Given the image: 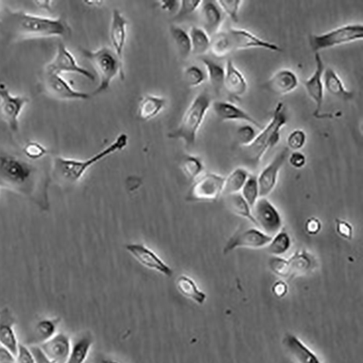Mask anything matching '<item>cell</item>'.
I'll use <instances>...</instances> for the list:
<instances>
[{
  "mask_svg": "<svg viewBox=\"0 0 363 363\" xmlns=\"http://www.w3.org/2000/svg\"><path fill=\"white\" fill-rule=\"evenodd\" d=\"M45 70L57 73L59 75L70 73V74L82 76L91 82L95 80L92 73L79 66L75 56L62 43H60L58 46L54 58L51 63L47 65Z\"/></svg>",
  "mask_w": 363,
  "mask_h": 363,
  "instance_id": "5bb4252c",
  "label": "cell"
},
{
  "mask_svg": "<svg viewBox=\"0 0 363 363\" xmlns=\"http://www.w3.org/2000/svg\"><path fill=\"white\" fill-rule=\"evenodd\" d=\"M16 324L13 314L8 308L0 310V346L14 356L20 343L16 332Z\"/></svg>",
  "mask_w": 363,
  "mask_h": 363,
  "instance_id": "44dd1931",
  "label": "cell"
},
{
  "mask_svg": "<svg viewBox=\"0 0 363 363\" xmlns=\"http://www.w3.org/2000/svg\"><path fill=\"white\" fill-rule=\"evenodd\" d=\"M34 3L38 8L43 10H51L52 8V1L45 0V1H34Z\"/></svg>",
  "mask_w": 363,
  "mask_h": 363,
  "instance_id": "9f6ffc18",
  "label": "cell"
},
{
  "mask_svg": "<svg viewBox=\"0 0 363 363\" xmlns=\"http://www.w3.org/2000/svg\"><path fill=\"white\" fill-rule=\"evenodd\" d=\"M292 246V238L283 227L279 232L272 237L269 245L266 248L272 256L281 257L290 250Z\"/></svg>",
  "mask_w": 363,
  "mask_h": 363,
  "instance_id": "d590c367",
  "label": "cell"
},
{
  "mask_svg": "<svg viewBox=\"0 0 363 363\" xmlns=\"http://www.w3.org/2000/svg\"><path fill=\"white\" fill-rule=\"evenodd\" d=\"M227 207L233 214L244 218L255 226L252 215L251 208L240 192L235 195H227L225 198Z\"/></svg>",
  "mask_w": 363,
  "mask_h": 363,
  "instance_id": "e575fe53",
  "label": "cell"
},
{
  "mask_svg": "<svg viewBox=\"0 0 363 363\" xmlns=\"http://www.w3.org/2000/svg\"><path fill=\"white\" fill-rule=\"evenodd\" d=\"M224 88L235 98L243 97L248 90V82L241 71L235 66L232 60L226 64Z\"/></svg>",
  "mask_w": 363,
  "mask_h": 363,
  "instance_id": "cb8c5ba5",
  "label": "cell"
},
{
  "mask_svg": "<svg viewBox=\"0 0 363 363\" xmlns=\"http://www.w3.org/2000/svg\"><path fill=\"white\" fill-rule=\"evenodd\" d=\"M184 79L186 86L190 88H196L201 86L205 80L203 70L197 66L187 67L184 72Z\"/></svg>",
  "mask_w": 363,
  "mask_h": 363,
  "instance_id": "60d3db41",
  "label": "cell"
},
{
  "mask_svg": "<svg viewBox=\"0 0 363 363\" xmlns=\"http://www.w3.org/2000/svg\"><path fill=\"white\" fill-rule=\"evenodd\" d=\"M260 48L280 53L282 48L275 43L264 40L244 29L231 28L219 32L211 38L210 51L216 58H224L235 51Z\"/></svg>",
  "mask_w": 363,
  "mask_h": 363,
  "instance_id": "277c9868",
  "label": "cell"
},
{
  "mask_svg": "<svg viewBox=\"0 0 363 363\" xmlns=\"http://www.w3.org/2000/svg\"><path fill=\"white\" fill-rule=\"evenodd\" d=\"M288 260L292 278L309 273L318 265L313 254L305 249L296 251Z\"/></svg>",
  "mask_w": 363,
  "mask_h": 363,
  "instance_id": "f546056e",
  "label": "cell"
},
{
  "mask_svg": "<svg viewBox=\"0 0 363 363\" xmlns=\"http://www.w3.org/2000/svg\"><path fill=\"white\" fill-rule=\"evenodd\" d=\"M216 3L224 14L227 15L235 23L239 21V10L243 1L241 0H217Z\"/></svg>",
  "mask_w": 363,
  "mask_h": 363,
  "instance_id": "7bdbcfd3",
  "label": "cell"
},
{
  "mask_svg": "<svg viewBox=\"0 0 363 363\" xmlns=\"http://www.w3.org/2000/svg\"><path fill=\"white\" fill-rule=\"evenodd\" d=\"M43 86L45 92L51 98L58 101H84L91 98V95L77 90L57 73L45 70Z\"/></svg>",
  "mask_w": 363,
  "mask_h": 363,
  "instance_id": "8fae6325",
  "label": "cell"
},
{
  "mask_svg": "<svg viewBox=\"0 0 363 363\" xmlns=\"http://www.w3.org/2000/svg\"><path fill=\"white\" fill-rule=\"evenodd\" d=\"M29 103L27 97L12 95L4 84H0V114L12 131H18L19 117Z\"/></svg>",
  "mask_w": 363,
  "mask_h": 363,
  "instance_id": "7c38bea8",
  "label": "cell"
},
{
  "mask_svg": "<svg viewBox=\"0 0 363 363\" xmlns=\"http://www.w3.org/2000/svg\"><path fill=\"white\" fill-rule=\"evenodd\" d=\"M272 237L263 233L258 227L240 229L229 238L224 247L223 252L228 254L237 249H262L267 247Z\"/></svg>",
  "mask_w": 363,
  "mask_h": 363,
  "instance_id": "4fadbf2b",
  "label": "cell"
},
{
  "mask_svg": "<svg viewBox=\"0 0 363 363\" xmlns=\"http://www.w3.org/2000/svg\"><path fill=\"white\" fill-rule=\"evenodd\" d=\"M34 353L36 363H54L48 358L39 346H29Z\"/></svg>",
  "mask_w": 363,
  "mask_h": 363,
  "instance_id": "f5cc1de1",
  "label": "cell"
},
{
  "mask_svg": "<svg viewBox=\"0 0 363 363\" xmlns=\"http://www.w3.org/2000/svg\"><path fill=\"white\" fill-rule=\"evenodd\" d=\"M179 55L188 58L191 53V44L188 32L178 26L173 25L169 29Z\"/></svg>",
  "mask_w": 363,
  "mask_h": 363,
  "instance_id": "8d00e7d4",
  "label": "cell"
},
{
  "mask_svg": "<svg viewBox=\"0 0 363 363\" xmlns=\"http://www.w3.org/2000/svg\"><path fill=\"white\" fill-rule=\"evenodd\" d=\"M299 84V78L295 73L284 68L277 71L266 83L265 86L275 95H286L295 91Z\"/></svg>",
  "mask_w": 363,
  "mask_h": 363,
  "instance_id": "603a6c76",
  "label": "cell"
},
{
  "mask_svg": "<svg viewBox=\"0 0 363 363\" xmlns=\"http://www.w3.org/2000/svg\"><path fill=\"white\" fill-rule=\"evenodd\" d=\"M83 56L88 59L99 75V86L91 95H99L110 88L116 77L125 79L124 64L120 62L112 48L103 47L99 50L82 49Z\"/></svg>",
  "mask_w": 363,
  "mask_h": 363,
  "instance_id": "52a82bcc",
  "label": "cell"
},
{
  "mask_svg": "<svg viewBox=\"0 0 363 363\" xmlns=\"http://www.w3.org/2000/svg\"><path fill=\"white\" fill-rule=\"evenodd\" d=\"M255 227L265 234L274 236L283 228L279 211L267 197H260L251 208Z\"/></svg>",
  "mask_w": 363,
  "mask_h": 363,
  "instance_id": "30bf717a",
  "label": "cell"
},
{
  "mask_svg": "<svg viewBox=\"0 0 363 363\" xmlns=\"http://www.w3.org/2000/svg\"><path fill=\"white\" fill-rule=\"evenodd\" d=\"M39 347L54 363H66L70 353L71 340L68 334L58 332L51 340Z\"/></svg>",
  "mask_w": 363,
  "mask_h": 363,
  "instance_id": "d6986e66",
  "label": "cell"
},
{
  "mask_svg": "<svg viewBox=\"0 0 363 363\" xmlns=\"http://www.w3.org/2000/svg\"><path fill=\"white\" fill-rule=\"evenodd\" d=\"M202 27L210 38L221 32L224 14L216 1H203L200 7Z\"/></svg>",
  "mask_w": 363,
  "mask_h": 363,
  "instance_id": "7402d4cb",
  "label": "cell"
},
{
  "mask_svg": "<svg viewBox=\"0 0 363 363\" xmlns=\"http://www.w3.org/2000/svg\"><path fill=\"white\" fill-rule=\"evenodd\" d=\"M182 167L186 176L192 180L198 179L204 171L202 161L195 155H186Z\"/></svg>",
  "mask_w": 363,
  "mask_h": 363,
  "instance_id": "f35d334b",
  "label": "cell"
},
{
  "mask_svg": "<svg viewBox=\"0 0 363 363\" xmlns=\"http://www.w3.org/2000/svg\"><path fill=\"white\" fill-rule=\"evenodd\" d=\"M306 233L312 236H317L322 229V223L316 216L308 218L305 225Z\"/></svg>",
  "mask_w": 363,
  "mask_h": 363,
  "instance_id": "681fc988",
  "label": "cell"
},
{
  "mask_svg": "<svg viewBox=\"0 0 363 363\" xmlns=\"http://www.w3.org/2000/svg\"><path fill=\"white\" fill-rule=\"evenodd\" d=\"M94 343L91 332L84 331L71 340L68 358L66 363H86Z\"/></svg>",
  "mask_w": 363,
  "mask_h": 363,
  "instance_id": "484cf974",
  "label": "cell"
},
{
  "mask_svg": "<svg viewBox=\"0 0 363 363\" xmlns=\"http://www.w3.org/2000/svg\"><path fill=\"white\" fill-rule=\"evenodd\" d=\"M212 105L210 92L205 90L192 101L175 131L169 133L168 138L183 140L187 147L196 143L197 136L205 116Z\"/></svg>",
  "mask_w": 363,
  "mask_h": 363,
  "instance_id": "8992f818",
  "label": "cell"
},
{
  "mask_svg": "<svg viewBox=\"0 0 363 363\" xmlns=\"http://www.w3.org/2000/svg\"><path fill=\"white\" fill-rule=\"evenodd\" d=\"M160 3L161 8L167 12L177 11L179 4V1L176 0H162Z\"/></svg>",
  "mask_w": 363,
  "mask_h": 363,
  "instance_id": "db71d44e",
  "label": "cell"
},
{
  "mask_svg": "<svg viewBox=\"0 0 363 363\" xmlns=\"http://www.w3.org/2000/svg\"><path fill=\"white\" fill-rule=\"evenodd\" d=\"M288 287L287 284L284 281H276L272 287L273 293L279 298H282L288 293Z\"/></svg>",
  "mask_w": 363,
  "mask_h": 363,
  "instance_id": "816d5d0a",
  "label": "cell"
},
{
  "mask_svg": "<svg viewBox=\"0 0 363 363\" xmlns=\"http://www.w3.org/2000/svg\"><path fill=\"white\" fill-rule=\"evenodd\" d=\"M0 5H1V4H0Z\"/></svg>",
  "mask_w": 363,
  "mask_h": 363,
  "instance_id": "680465c9",
  "label": "cell"
},
{
  "mask_svg": "<svg viewBox=\"0 0 363 363\" xmlns=\"http://www.w3.org/2000/svg\"><path fill=\"white\" fill-rule=\"evenodd\" d=\"M283 344L296 363H321L317 355L295 335L286 334Z\"/></svg>",
  "mask_w": 363,
  "mask_h": 363,
  "instance_id": "d4e9b609",
  "label": "cell"
},
{
  "mask_svg": "<svg viewBox=\"0 0 363 363\" xmlns=\"http://www.w3.org/2000/svg\"><path fill=\"white\" fill-rule=\"evenodd\" d=\"M178 292L185 297L203 305L207 300V295L198 287L196 282L188 275H180L176 281Z\"/></svg>",
  "mask_w": 363,
  "mask_h": 363,
  "instance_id": "4dcf8cb0",
  "label": "cell"
},
{
  "mask_svg": "<svg viewBox=\"0 0 363 363\" xmlns=\"http://www.w3.org/2000/svg\"><path fill=\"white\" fill-rule=\"evenodd\" d=\"M62 319L58 317L44 318L36 323L29 346H40L51 340L58 331Z\"/></svg>",
  "mask_w": 363,
  "mask_h": 363,
  "instance_id": "4316f807",
  "label": "cell"
},
{
  "mask_svg": "<svg viewBox=\"0 0 363 363\" xmlns=\"http://www.w3.org/2000/svg\"><path fill=\"white\" fill-rule=\"evenodd\" d=\"M287 120L284 104L278 103L268 125L261 129L250 145L242 147V155L246 164L253 169L258 167L266 153L280 142L281 132L286 126Z\"/></svg>",
  "mask_w": 363,
  "mask_h": 363,
  "instance_id": "5b68a950",
  "label": "cell"
},
{
  "mask_svg": "<svg viewBox=\"0 0 363 363\" xmlns=\"http://www.w3.org/2000/svg\"><path fill=\"white\" fill-rule=\"evenodd\" d=\"M166 104V101L164 97L154 95H145L138 104V118L145 122L151 120L161 114Z\"/></svg>",
  "mask_w": 363,
  "mask_h": 363,
  "instance_id": "f1b7e54d",
  "label": "cell"
},
{
  "mask_svg": "<svg viewBox=\"0 0 363 363\" xmlns=\"http://www.w3.org/2000/svg\"><path fill=\"white\" fill-rule=\"evenodd\" d=\"M212 106L216 116L225 122L241 121V122H245L258 129H262L263 128L257 119L233 103L216 101L212 103Z\"/></svg>",
  "mask_w": 363,
  "mask_h": 363,
  "instance_id": "ffe728a7",
  "label": "cell"
},
{
  "mask_svg": "<svg viewBox=\"0 0 363 363\" xmlns=\"http://www.w3.org/2000/svg\"><path fill=\"white\" fill-rule=\"evenodd\" d=\"M94 363H119L118 362L110 359V358H97Z\"/></svg>",
  "mask_w": 363,
  "mask_h": 363,
  "instance_id": "6f0895ef",
  "label": "cell"
},
{
  "mask_svg": "<svg viewBox=\"0 0 363 363\" xmlns=\"http://www.w3.org/2000/svg\"><path fill=\"white\" fill-rule=\"evenodd\" d=\"M314 62H316V68L312 75L305 82V88L310 98L316 104L314 114L318 115L322 110L324 102L323 74L325 68L320 53L314 54Z\"/></svg>",
  "mask_w": 363,
  "mask_h": 363,
  "instance_id": "e0dca14e",
  "label": "cell"
},
{
  "mask_svg": "<svg viewBox=\"0 0 363 363\" xmlns=\"http://www.w3.org/2000/svg\"><path fill=\"white\" fill-rule=\"evenodd\" d=\"M225 177L216 173H207L197 179L190 188L186 200L190 202H213L223 195Z\"/></svg>",
  "mask_w": 363,
  "mask_h": 363,
  "instance_id": "9c48e42d",
  "label": "cell"
},
{
  "mask_svg": "<svg viewBox=\"0 0 363 363\" xmlns=\"http://www.w3.org/2000/svg\"><path fill=\"white\" fill-rule=\"evenodd\" d=\"M325 90L335 97L336 99L344 101H349L354 99V93L348 90L342 79L332 68L325 69L323 74Z\"/></svg>",
  "mask_w": 363,
  "mask_h": 363,
  "instance_id": "83f0119b",
  "label": "cell"
},
{
  "mask_svg": "<svg viewBox=\"0 0 363 363\" xmlns=\"http://www.w3.org/2000/svg\"><path fill=\"white\" fill-rule=\"evenodd\" d=\"M362 23H349L321 34H313L310 38V45L313 52L362 40Z\"/></svg>",
  "mask_w": 363,
  "mask_h": 363,
  "instance_id": "ba28073f",
  "label": "cell"
},
{
  "mask_svg": "<svg viewBox=\"0 0 363 363\" xmlns=\"http://www.w3.org/2000/svg\"><path fill=\"white\" fill-rule=\"evenodd\" d=\"M129 138L123 133L103 150L90 158L79 160L57 155L52 160L50 169L51 179L63 187H71L78 184L92 166L115 153L124 150L128 145Z\"/></svg>",
  "mask_w": 363,
  "mask_h": 363,
  "instance_id": "3957f363",
  "label": "cell"
},
{
  "mask_svg": "<svg viewBox=\"0 0 363 363\" xmlns=\"http://www.w3.org/2000/svg\"><path fill=\"white\" fill-rule=\"evenodd\" d=\"M3 25L12 38L42 39L66 36L70 32L68 24L62 18L33 15L23 11H9Z\"/></svg>",
  "mask_w": 363,
  "mask_h": 363,
  "instance_id": "7a4b0ae2",
  "label": "cell"
},
{
  "mask_svg": "<svg viewBox=\"0 0 363 363\" xmlns=\"http://www.w3.org/2000/svg\"><path fill=\"white\" fill-rule=\"evenodd\" d=\"M308 137L306 132L301 129H294L289 133L287 138V148L290 151H299L304 148L307 142Z\"/></svg>",
  "mask_w": 363,
  "mask_h": 363,
  "instance_id": "b9f144b4",
  "label": "cell"
},
{
  "mask_svg": "<svg viewBox=\"0 0 363 363\" xmlns=\"http://www.w3.org/2000/svg\"><path fill=\"white\" fill-rule=\"evenodd\" d=\"M188 34L191 44V53L203 55L210 51L211 38L201 27H192Z\"/></svg>",
  "mask_w": 363,
  "mask_h": 363,
  "instance_id": "d6a6232c",
  "label": "cell"
},
{
  "mask_svg": "<svg viewBox=\"0 0 363 363\" xmlns=\"http://www.w3.org/2000/svg\"><path fill=\"white\" fill-rule=\"evenodd\" d=\"M269 269L276 275L285 279L292 278L288 260L282 257L271 256L268 262Z\"/></svg>",
  "mask_w": 363,
  "mask_h": 363,
  "instance_id": "ab89813d",
  "label": "cell"
},
{
  "mask_svg": "<svg viewBox=\"0 0 363 363\" xmlns=\"http://www.w3.org/2000/svg\"><path fill=\"white\" fill-rule=\"evenodd\" d=\"M258 133L251 125L239 127L236 132V138L242 147H246L256 138Z\"/></svg>",
  "mask_w": 363,
  "mask_h": 363,
  "instance_id": "ee69618b",
  "label": "cell"
},
{
  "mask_svg": "<svg viewBox=\"0 0 363 363\" xmlns=\"http://www.w3.org/2000/svg\"><path fill=\"white\" fill-rule=\"evenodd\" d=\"M15 363H36L34 353L29 345L19 343L15 355Z\"/></svg>",
  "mask_w": 363,
  "mask_h": 363,
  "instance_id": "7dc6e473",
  "label": "cell"
},
{
  "mask_svg": "<svg viewBox=\"0 0 363 363\" xmlns=\"http://www.w3.org/2000/svg\"><path fill=\"white\" fill-rule=\"evenodd\" d=\"M251 175L244 167H238L225 177L223 195L225 196L240 192Z\"/></svg>",
  "mask_w": 363,
  "mask_h": 363,
  "instance_id": "836d02e7",
  "label": "cell"
},
{
  "mask_svg": "<svg viewBox=\"0 0 363 363\" xmlns=\"http://www.w3.org/2000/svg\"><path fill=\"white\" fill-rule=\"evenodd\" d=\"M0 363H15V356L0 346Z\"/></svg>",
  "mask_w": 363,
  "mask_h": 363,
  "instance_id": "11a10c76",
  "label": "cell"
},
{
  "mask_svg": "<svg viewBox=\"0 0 363 363\" xmlns=\"http://www.w3.org/2000/svg\"><path fill=\"white\" fill-rule=\"evenodd\" d=\"M288 148L278 152L258 177L260 197H268L275 188L280 172L288 160Z\"/></svg>",
  "mask_w": 363,
  "mask_h": 363,
  "instance_id": "2e32d148",
  "label": "cell"
},
{
  "mask_svg": "<svg viewBox=\"0 0 363 363\" xmlns=\"http://www.w3.org/2000/svg\"><path fill=\"white\" fill-rule=\"evenodd\" d=\"M23 152L27 159L35 161L43 158L47 155V150L38 142H29L24 147Z\"/></svg>",
  "mask_w": 363,
  "mask_h": 363,
  "instance_id": "f6af8a7d",
  "label": "cell"
},
{
  "mask_svg": "<svg viewBox=\"0 0 363 363\" xmlns=\"http://www.w3.org/2000/svg\"><path fill=\"white\" fill-rule=\"evenodd\" d=\"M240 195L252 208L260 198V187L258 177L250 175L243 188L240 191Z\"/></svg>",
  "mask_w": 363,
  "mask_h": 363,
  "instance_id": "74e56055",
  "label": "cell"
},
{
  "mask_svg": "<svg viewBox=\"0 0 363 363\" xmlns=\"http://www.w3.org/2000/svg\"><path fill=\"white\" fill-rule=\"evenodd\" d=\"M50 174L14 155L0 153V188L13 190L27 198L42 210L50 208L48 188Z\"/></svg>",
  "mask_w": 363,
  "mask_h": 363,
  "instance_id": "6da1fadb",
  "label": "cell"
},
{
  "mask_svg": "<svg viewBox=\"0 0 363 363\" xmlns=\"http://www.w3.org/2000/svg\"><path fill=\"white\" fill-rule=\"evenodd\" d=\"M201 62L207 71L208 77L213 90L219 94L224 88L225 68L208 58H202Z\"/></svg>",
  "mask_w": 363,
  "mask_h": 363,
  "instance_id": "1f68e13d",
  "label": "cell"
},
{
  "mask_svg": "<svg viewBox=\"0 0 363 363\" xmlns=\"http://www.w3.org/2000/svg\"><path fill=\"white\" fill-rule=\"evenodd\" d=\"M202 0H182L176 13L177 18H184L195 13L202 4Z\"/></svg>",
  "mask_w": 363,
  "mask_h": 363,
  "instance_id": "bcb514c9",
  "label": "cell"
},
{
  "mask_svg": "<svg viewBox=\"0 0 363 363\" xmlns=\"http://www.w3.org/2000/svg\"><path fill=\"white\" fill-rule=\"evenodd\" d=\"M287 160L290 165L295 168H303L307 163L305 155L300 151H293L288 155Z\"/></svg>",
  "mask_w": 363,
  "mask_h": 363,
  "instance_id": "f907efd6",
  "label": "cell"
},
{
  "mask_svg": "<svg viewBox=\"0 0 363 363\" xmlns=\"http://www.w3.org/2000/svg\"><path fill=\"white\" fill-rule=\"evenodd\" d=\"M335 226L336 231L338 236L348 240L353 238L354 229L349 222L338 218L335 220Z\"/></svg>",
  "mask_w": 363,
  "mask_h": 363,
  "instance_id": "c3c4849f",
  "label": "cell"
},
{
  "mask_svg": "<svg viewBox=\"0 0 363 363\" xmlns=\"http://www.w3.org/2000/svg\"><path fill=\"white\" fill-rule=\"evenodd\" d=\"M127 20L121 11L114 9L112 12L109 36H110L112 50L123 64H124V53L127 40Z\"/></svg>",
  "mask_w": 363,
  "mask_h": 363,
  "instance_id": "ac0fdd59",
  "label": "cell"
},
{
  "mask_svg": "<svg viewBox=\"0 0 363 363\" xmlns=\"http://www.w3.org/2000/svg\"><path fill=\"white\" fill-rule=\"evenodd\" d=\"M126 250L144 267L158 272L166 277H172L173 270L152 249L142 244L125 245Z\"/></svg>",
  "mask_w": 363,
  "mask_h": 363,
  "instance_id": "9a60e30c",
  "label": "cell"
}]
</instances>
